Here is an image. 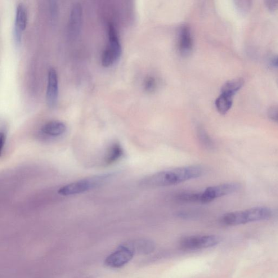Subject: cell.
I'll use <instances>...</instances> for the list:
<instances>
[{"instance_id":"ac0fdd59","label":"cell","mask_w":278,"mask_h":278,"mask_svg":"<svg viewBox=\"0 0 278 278\" xmlns=\"http://www.w3.org/2000/svg\"><path fill=\"white\" fill-rule=\"evenodd\" d=\"M199 138L200 141L202 143L204 146L211 147L213 146V141L208 134L203 129H200L199 131Z\"/></svg>"},{"instance_id":"2e32d148","label":"cell","mask_w":278,"mask_h":278,"mask_svg":"<svg viewBox=\"0 0 278 278\" xmlns=\"http://www.w3.org/2000/svg\"><path fill=\"white\" fill-rule=\"evenodd\" d=\"M244 84V80L242 78H236L229 80L222 86L221 93L234 96L235 93L243 87Z\"/></svg>"},{"instance_id":"ffe728a7","label":"cell","mask_w":278,"mask_h":278,"mask_svg":"<svg viewBox=\"0 0 278 278\" xmlns=\"http://www.w3.org/2000/svg\"><path fill=\"white\" fill-rule=\"evenodd\" d=\"M268 116L269 118L278 123V105L273 106L268 109Z\"/></svg>"},{"instance_id":"e0dca14e","label":"cell","mask_w":278,"mask_h":278,"mask_svg":"<svg viewBox=\"0 0 278 278\" xmlns=\"http://www.w3.org/2000/svg\"><path fill=\"white\" fill-rule=\"evenodd\" d=\"M200 192H185L178 194L176 198L182 202H199L200 203Z\"/></svg>"},{"instance_id":"cb8c5ba5","label":"cell","mask_w":278,"mask_h":278,"mask_svg":"<svg viewBox=\"0 0 278 278\" xmlns=\"http://www.w3.org/2000/svg\"><path fill=\"white\" fill-rule=\"evenodd\" d=\"M272 63L273 66L278 67V56L275 58L272 61Z\"/></svg>"},{"instance_id":"3957f363","label":"cell","mask_w":278,"mask_h":278,"mask_svg":"<svg viewBox=\"0 0 278 278\" xmlns=\"http://www.w3.org/2000/svg\"><path fill=\"white\" fill-rule=\"evenodd\" d=\"M108 43L103 52L101 58L102 65L106 68L115 64L120 59L122 53V45L117 30L113 24L110 23L108 26Z\"/></svg>"},{"instance_id":"5bb4252c","label":"cell","mask_w":278,"mask_h":278,"mask_svg":"<svg viewBox=\"0 0 278 278\" xmlns=\"http://www.w3.org/2000/svg\"><path fill=\"white\" fill-rule=\"evenodd\" d=\"M234 96L226 93H222L215 101V106L219 113L225 115L231 109Z\"/></svg>"},{"instance_id":"7402d4cb","label":"cell","mask_w":278,"mask_h":278,"mask_svg":"<svg viewBox=\"0 0 278 278\" xmlns=\"http://www.w3.org/2000/svg\"><path fill=\"white\" fill-rule=\"evenodd\" d=\"M239 7L241 11V13H245L247 12L250 6V1H241L239 2Z\"/></svg>"},{"instance_id":"7c38bea8","label":"cell","mask_w":278,"mask_h":278,"mask_svg":"<svg viewBox=\"0 0 278 278\" xmlns=\"http://www.w3.org/2000/svg\"><path fill=\"white\" fill-rule=\"evenodd\" d=\"M131 249L134 254H149L154 252L155 245L149 239H137L124 243Z\"/></svg>"},{"instance_id":"9a60e30c","label":"cell","mask_w":278,"mask_h":278,"mask_svg":"<svg viewBox=\"0 0 278 278\" xmlns=\"http://www.w3.org/2000/svg\"><path fill=\"white\" fill-rule=\"evenodd\" d=\"M124 151L122 145L118 142L112 144L106 156V162L108 164H113L122 158Z\"/></svg>"},{"instance_id":"44dd1931","label":"cell","mask_w":278,"mask_h":278,"mask_svg":"<svg viewBox=\"0 0 278 278\" xmlns=\"http://www.w3.org/2000/svg\"><path fill=\"white\" fill-rule=\"evenodd\" d=\"M266 6L268 9L269 11L271 12H275L278 9V1H266L265 2Z\"/></svg>"},{"instance_id":"277c9868","label":"cell","mask_w":278,"mask_h":278,"mask_svg":"<svg viewBox=\"0 0 278 278\" xmlns=\"http://www.w3.org/2000/svg\"><path fill=\"white\" fill-rule=\"evenodd\" d=\"M109 177V175H103L82 179L62 186L58 192L60 195L64 196L83 194L100 186Z\"/></svg>"},{"instance_id":"8fae6325","label":"cell","mask_w":278,"mask_h":278,"mask_svg":"<svg viewBox=\"0 0 278 278\" xmlns=\"http://www.w3.org/2000/svg\"><path fill=\"white\" fill-rule=\"evenodd\" d=\"M193 47V41L191 31L189 26L183 25L179 30L178 49L183 56H187L191 53Z\"/></svg>"},{"instance_id":"ba28073f","label":"cell","mask_w":278,"mask_h":278,"mask_svg":"<svg viewBox=\"0 0 278 278\" xmlns=\"http://www.w3.org/2000/svg\"><path fill=\"white\" fill-rule=\"evenodd\" d=\"M28 22V10L23 3H19L15 9V25L13 29V37L17 46L21 45L22 32L26 29Z\"/></svg>"},{"instance_id":"8992f818","label":"cell","mask_w":278,"mask_h":278,"mask_svg":"<svg viewBox=\"0 0 278 278\" xmlns=\"http://www.w3.org/2000/svg\"><path fill=\"white\" fill-rule=\"evenodd\" d=\"M220 239L216 235H195L185 237L180 242V246L185 250L205 249L217 245Z\"/></svg>"},{"instance_id":"6da1fadb","label":"cell","mask_w":278,"mask_h":278,"mask_svg":"<svg viewBox=\"0 0 278 278\" xmlns=\"http://www.w3.org/2000/svg\"><path fill=\"white\" fill-rule=\"evenodd\" d=\"M205 170L199 165L187 166L164 170L142 179L140 185L146 187H166L179 185L203 176Z\"/></svg>"},{"instance_id":"7a4b0ae2","label":"cell","mask_w":278,"mask_h":278,"mask_svg":"<svg viewBox=\"0 0 278 278\" xmlns=\"http://www.w3.org/2000/svg\"><path fill=\"white\" fill-rule=\"evenodd\" d=\"M272 211L267 207H255L239 212L228 213L220 219L222 225L236 226L250 222H258L270 218Z\"/></svg>"},{"instance_id":"5b68a950","label":"cell","mask_w":278,"mask_h":278,"mask_svg":"<svg viewBox=\"0 0 278 278\" xmlns=\"http://www.w3.org/2000/svg\"><path fill=\"white\" fill-rule=\"evenodd\" d=\"M238 183H230L210 186L203 191L200 192V203L207 204L219 197L233 194L240 189Z\"/></svg>"},{"instance_id":"30bf717a","label":"cell","mask_w":278,"mask_h":278,"mask_svg":"<svg viewBox=\"0 0 278 278\" xmlns=\"http://www.w3.org/2000/svg\"><path fill=\"white\" fill-rule=\"evenodd\" d=\"M82 24V8L79 3H75L70 12L68 31L69 37L75 39L81 31Z\"/></svg>"},{"instance_id":"4fadbf2b","label":"cell","mask_w":278,"mask_h":278,"mask_svg":"<svg viewBox=\"0 0 278 278\" xmlns=\"http://www.w3.org/2000/svg\"><path fill=\"white\" fill-rule=\"evenodd\" d=\"M66 125L61 121H51L43 125L42 132L45 135L53 138L60 137L65 133Z\"/></svg>"},{"instance_id":"9c48e42d","label":"cell","mask_w":278,"mask_h":278,"mask_svg":"<svg viewBox=\"0 0 278 278\" xmlns=\"http://www.w3.org/2000/svg\"><path fill=\"white\" fill-rule=\"evenodd\" d=\"M46 97L49 107L53 108L57 106L59 98V79L57 72L53 68L48 72Z\"/></svg>"},{"instance_id":"603a6c76","label":"cell","mask_w":278,"mask_h":278,"mask_svg":"<svg viewBox=\"0 0 278 278\" xmlns=\"http://www.w3.org/2000/svg\"><path fill=\"white\" fill-rule=\"evenodd\" d=\"M0 141H1V151L2 153L3 146L4 145V143H5L6 141L5 133L2 131L1 132V140Z\"/></svg>"},{"instance_id":"d6986e66","label":"cell","mask_w":278,"mask_h":278,"mask_svg":"<svg viewBox=\"0 0 278 278\" xmlns=\"http://www.w3.org/2000/svg\"><path fill=\"white\" fill-rule=\"evenodd\" d=\"M156 87V80L154 77L150 76V77L146 78L144 82V88L146 92H153L155 91Z\"/></svg>"},{"instance_id":"52a82bcc","label":"cell","mask_w":278,"mask_h":278,"mask_svg":"<svg viewBox=\"0 0 278 278\" xmlns=\"http://www.w3.org/2000/svg\"><path fill=\"white\" fill-rule=\"evenodd\" d=\"M134 255L133 251L124 244L106 258L105 263L111 268H120L131 261Z\"/></svg>"}]
</instances>
